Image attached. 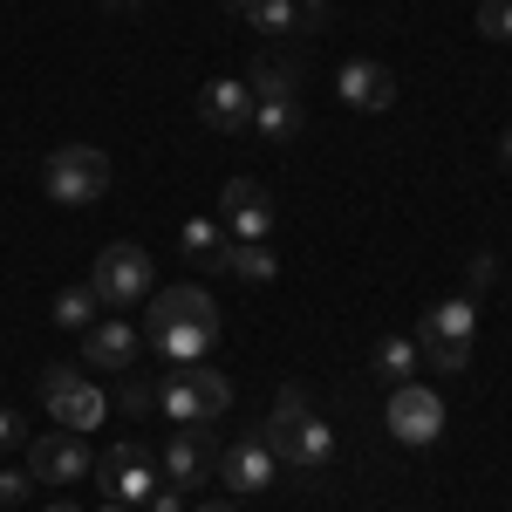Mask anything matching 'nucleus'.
<instances>
[{
	"mask_svg": "<svg viewBox=\"0 0 512 512\" xmlns=\"http://www.w3.org/2000/svg\"><path fill=\"white\" fill-rule=\"evenodd\" d=\"M151 349L164 355V362H205L212 355V342H219V301L205 294V287H164V294H151V308H144V328H137Z\"/></svg>",
	"mask_w": 512,
	"mask_h": 512,
	"instance_id": "1",
	"label": "nucleus"
},
{
	"mask_svg": "<svg viewBox=\"0 0 512 512\" xmlns=\"http://www.w3.org/2000/svg\"><path fill=\"white\" fill-rule=\"evenodd\" d=\"M260 437L274 444L280 465L301 472V478L328 472V458H335V431L308 410V390H301V383H287V390L274 396V417H267V431H260Z\"/></svg>",
	"mask_w": 512,
	"mask_h": 512,
	"instance_id": "2",
	"label": "nucleus"
},
{
	"mask_svg": "<svg viewBox=\"0 0 512 512\" xmlns=\"http://www.w3.org/2000/svg\"><path fill=\"white\" fill-rule=\"evenodd\" d=\"M472 335H478V301H465V294L431 301L424 321H417V355H424V369L458 376V369L472 362Z\"/></svg>",
	"mask_w": 512,
	"mask_h": 512,
	"instance_id": "3",
	"label": "nucleus"
},
{
	"mask_svg": "<svg viewBox=\"0 0 512 512\" xmlns=\"http://www.w3.org/2000/svg\"><path fill=\"white\" fill-rule=\"evenodd\" d=\"M41 185H48L55 205H96V198L110 192V158L96 144H62L41 164Z\"/></svg>",
	"mask_w": 512,
	"mask_h": 512,
	"instance_id": "4",
	"label": "nucleus"
},
{
	"mask_svg": "<svg viewBox=\"0 0 512 512\" xmlns=\"http://www.w3.org/2000/svg\"><path fill=\"white\" fill-rule=\"evenodd\" d=\"M96 301L103 308H137V301H151V253L137 246V239H110L103 253H96Z\"/></svg>",
	"mask_w": 512,
	"mask_h": 512,
	"instance_id": "5",
	"label": "nucleus"
},
{
	"mask_svg": "<svg viewBox=\"0 0 512 512\" xmlns=\"http://www.w3.org/2000/svg\"><path fill=\"white\" fill-rule=\"evenodd\" d=\"M158 478H164V485H178V492L212 485V478H219V437H212V424H178V431L164 437Z\"/></svg>",
	"mask_w": 512,
	"mask_h": 512,
	"instance_id": "6",
	"label": "nucleus"
},
{
	"mask_svg": "<svg viewBox=\"0 0 512 512\" xmlns=\"http://www.w3.org/2000/svg\"><path fill=\"white\" fill-rule=\"evenodd\" d=\"M96 485H103V499H117V506H151V492H158V458L144 451V444H110L103 458H96Z\"/></svg>",
	"mask_w": 512,
	"mask_h": 512,
	"instance_id": "7",
	"label": "nucleus"
},
{
	"mask_svg": "<svg viewBox=\"0 0 512 512\" xmlns=\"http://www.w3.org/2000/svg\"><path fill=\"white\" fill-rule=\"evenodd\" d=\"M41 403L55 410V424H62V431H76V437H89L103 417H110L103 390H96L82 369H41Z\"/></svg>",
	"mask_w": 512,
	"mask_h": 512,
	"instance_id": "8",
	"label": "nucleus"
},
{
	"mask_svg": "<svg viewBox=\"0 0 512 512\" xmlns=\"http://www.w3.org/2000/svg\"><path fill=\"white\" fill-rule=\"evenodd\" d=\"M96 472V458H89V444H82L76 431H41V437H28V478L35 485H76V478H89Z\"/></svg>",
	"mask_w": 512,
	"mask_h": 512,
	"instance_id": "9",
	"label": "nucleus"
},
{
	"mask_svg": "<svg viewBox=\"0 0 512 512\" xmlns=\"http://www.w3.org/2000/svg\"><path fill=\"white\" fill-rule=\"evenodd\" d=\"M390 437L396 444H410V451H424V444H437L444 437V403H437V390H424V383H396L390 390Z\"/></svg>",
	"mask_w": 512,
	"mask_h": 512,
	"instance_id": "10",
	"label": "nucleus"
},
{
	"mask_svg": "<svg viewBox=\"0 0 512 512\" xmlns=\"http://www.w3.org/2000/svg\"><path fill=\"white\" fill-rule=\"evenodd\" d=\"M274 444H267V437L253 431V437H233V444H226V451H219V485H226V492H239V499H246V492H267V485H274Z\"/></svg>",
	"mask_w": 512,
	"mask_h": 512,
	"instance_id": "11",
	"label": "nucleus"
},
{
	"mask_svg": "<svg viewBox=\"0 0 512 512\" xmlns=\"http://www.w3.org/2000/svg\"><path fill=\"white\" fill-rule=\"evenodd\" d=\"M219 219H226V239H267L274 233V198H267V185H253V178H233L219 192Z\"/></svg>",
	"mask_w": 512,
	"mask_h": 512,
	"instance_id": "12",
	"label": "nucleus"
},
{
	"mask_svg": "<svg viewBox=\"0 0 512 512\" xmlns=\"http://www.w3.org/2000/svg\"><path fill=\"white\" fill-rule=\"evenodd\" d=\"M198 117L205 130H219V137H239V130H253V89L233 76H212L198 89Z\"/></svg>",
	"mask_w": 512,
	"mask_h": 512,
	"instance_id": "13",
	"label": "nucleus"
},
{
	"mask_svg": "<svg viewBox=\"0 0 512 512\" xmlns=\"http://www.w3.org/2000/svg\"><path fill=\"white\" fill-rule=\"evenodd\" d=\"M335 96H342L349 110H362V117H376V110L396 103V76L383 69V62L355 55V62H342V76H335Z\"/></svg>",
	"mask_w": 512,
	"mask_h": 512,
	"instance_id": "14",
	"label": "nucleus"
},
{
	"mask_svg": "<svg viewBox=\"0 0 512 512\" xmlns=\"http://www.w3.org/2000/svg\"><path fill=\"white\" fill-rule=\"evenodd\" d=\"M137 349H144V335L130 328V321H96V328H82V362L89 369H130L137 362Z\"/></svg>",
	"mask_w": 512,
	"mask_h": 512,
	"instance_id": "15",
	"label": "nucleus"
},
{
	"mask_svg": "<svg viewBox=\"0 0 512 512\" xmlns=\"http://www.w3.org/2000/svg\"><path fill=\"white\" fill-rule=\"evenodd\" d=\"M226 7H233L239 21H253L260 35H280V41L315 35V28H321V21H308V14H301L294 0H226Z\"/></svg>",
	"mask_w": 512,
	"mask_h": 512,
	"instance_id": "16",
	"label": "nucleus"
},
{
	"mask_svg": "<svg viewBox=\"0 0 512 512\" xmlns=\"http://www.w3.org/2000/svg\"><path fill=\"white\" fill-rule=\"evenodd\" d=\"M219 267L239 280H253V287H267L280 274V260L267 253V239H226V253H219Z\"/></svg>",
	"mask_w": 512,
	"mask_h": 512,
	"instance_id": "17",
	"label": "nucleus"
},
{
	"mask_svg": "<svg viewBox=\"0 0 512 512\" xmlns=\"http://www.w3.org/2000/svg\"><path fill=\"white\" fill-rule=\"evenodd\" d=\"M253 130L274 144L301 137V96H253Z\"/></svg>",
	"mask_w": 512,
	"mask_h": 512,
	"instance_id": "18",
	"label": "nucleus"
},
{
	"mask_svg": "<svg viewBox=\"0 0 512 512\" xmlns=\"http://www.w3.org/2000/svg\"><path fill=\"white\" fill-rule=\"evenodd\" d=\"M185 383H192L198 410H205V424H219V417L233 410V383H226L219 369H205V362H185Z\"/></svg>",
	"mask_w": 512,
	"mask_h": 512,
	"instance_id": "19",
	"label": "nucleus"
},
{
	"mask_svg": "<svg viewBox=\"0 0 512 512\" xmlns=\"http://www.w3.org/2000/svg\"><path fill=\"white\" fill-rule=\"evenodd\" d=\"M417 369H424V355H417V342H403V335H383L376 342V376L383 383H417Z\"/></svg>",
	"mask_w": 512,
	"mask_h": 512,
	"instance_id": "20",
	"label": "nucleus"
},
{
	"mask_svg": "<svg viewBox=\"0 0 512 512\" xmlns=\"http://www.w3.org/2000/svg\"><path fill=\"white\" fill-rule=\"evenodd\" d=\"M178 246H185L192 260H205V267H219V253H226V226H219V219H185V226H178Z\"/></svg>",
	"mask_w": 512,
	"mask_h": 512,
	"instance_id": "21",
	"label": "nucleus"
},
{
	"mask_svg": "<svg viewBox=\"0 0 512 512\" xmlns=\"http://www.w3.org/2000/svg\"><path fill=\"white\" fill-rule=\"evenodd\" d=\"M96 308H103V301H96V287H89V280H82V287H62V294H55V328H96Z\"/></svg>",
	"mask_w": 512,
	"mask_h": 512,
	"instance_id": "22",
	"label": "nucleus"
},
{
	"mask_svg": "<svg viewBox=\"0 0 512 512\" xmlns=\"http://www.w3.org/2000/svg\"><path fill=\"white\" fill-rule=\"evenodd\" d=\"M158 403H164V417H171V424H205V410H198L192 383H185V369H171V376L158 383Z\"/></svg>",
	"mask_w": 512,
	"mask_h": 512,
	"instance_id": "23",
	"label": "nucleus"
},
{
	"mask_svg": "<svg viewBox=\"0 0 512 512\" xmlns=\"http://www.w3.org/2000/svg\"><path fill=\"white\" fill-rule=\"evenodd\" d=\"M478 35L512 41V0H478Z\"/></svg>",
	"mask_w": 512,
	"mask_h": 512,
	"instance_id": "24",
	"label": "nucleus"
},
{
	"mask_svg": "<svg viewBox=\"0 0 512 512\" xmlns=\"http://www.w3.org/2000/svg\"><path fill=\"white\" fill-rule=\"evenodd\" d=\"M492 280H499V267H492V253H478L472 267H465V301H478V294H485Z\"/></svg>",
	"mask_w": 512,
	"mask_h": 512,
	"instance_id": "25",
	"label": "nucleus"
},
{
	"mask_svg": "<svg viewBox=\"0 0 512 512\" xmlns=\"http://www.w3.org/2000/svg\"><path fill=\"white\" fill-rule=\"evenodd\" d=\"M28 492H35V478H28V465H21V472H0V506H21Z\"/></svg>",
	"mask_w": 512,
	"mask_h": 512,
	"instance_id": "26",
	"label": "nucleus"
},
{
	"mask_svg": "<svg viewBox=\"0 0 512 512\" xmlns=\"http://www.w3.org/2000/svg\"><path fill=\"white\" fill-rule=\"evenodd\" d=\"M151 403H158V390H151V383H137V376L123 383V410H130V417H144Z\"/></svg>",
	"mask_w": 512,
	"mask_h": 512,
	"instance_id": "27",
	"label": "nucleus"
},
{
	"mask_svg": "<svg viewBox=\"0 0 512 512\" xmlns=\"http://www.w3.org/2000/svg\"><path fill=\"white\" fill-rule=\"evenodd\" d=\"M14 444H28V424H21V410H0V451H14Z\"/></svg>",
	"mask_w": 512,
	"mask_h": 512,
	"instance_id": "28",
	"label": "nucleus"
},
{
	"mask_svg": "<svg viewBox=\"0 0 512 512\" xmlns=\"http://www.w3.org/2000/svg\"><path fill=\"white\" fill-rule=\"evenodd\" d=\"M144 512H185V492H178V485H158V492H151V506Z\"/></svg>",
	"mask_w": 512,
	"mask_h": 512,
	"instance_id": "29",
	"label": "nucleus"
},
{
	"mask_svg": "<svg viewBox=\"0 0 512 512\" xmlns=\"http://www.w3.org/2000/svg\"><path fill=\"white\" fill-rule=\"evenodd\" d=\"M294 7H301L308 21H321V14H328V0H294Z\"/></svg>",
	"mask_w": 512,
	"mask_h": 512,
	"instance_id": "30",
	"label": "nucleus"
},
{
	"mask_svg": "<svg viewBox=\"0 0 512 512\" xmlns=\"http://www.w3.org/2000/svg\"><path fill=\"white\" fill-rule=\"evenodd\" d=\"M499 164H512V130H506V137H499Z\"/></svg>",
	"mask_w": 512,
	"mask_h": 512,
	"instance_id": "31",
	"label": "nucleus"
},
{
	"mask_svg": "<svg viewBox=\"0 0 512 512\" xmlns=\"http://www.w3.org/2000/svg\"><path fill=\"white\" fill-rule=\"evenodd\" d=\"M41 512H76V506H69V499H48V506H41Z\"/></svg>",
	"mask_w": 512,
	"mask_h": 512,
	"instance_id": "32",
	"label": "nucleus"
},
{
	"mask_svg": "<svg viewBox=\"0 0 512 512\" xmlns=\"http://www.w3.org/2000/svg\"><path fill=\"white\" fill-rule=\"evenodd\" d=\"M96 512H130V506H117V499H103V506H96Z\"/></svg>",
	"mask_w": 512,
	"mask_h": 512,
	"instance_id": "33",
	"label": "nucleus"
},
{
	"mask_svg": "<svg viewBox=\"0 0 512 512\" xmlns=\"http://www.w3.org/2000/svg\"><path fill=\"white\" fill-rule=\"evenodd\" d=\"M103 7H137V0H103Z\"/></svg>",
	"mask_w": 512,
	"mask_h": 512,
	"instance_id": "34",
	"label": "nucleus"
},
{
	"mask_svg": "<svg viewBox=\"0 0 512 512\" xmlns=\"http://www.w3.org/2000/svg\"><path fill=\"white\" fill-rule=\"evenodd\" d=\"M198 512H233V506H198Z\"/></svg>",
	"mask_w": 512,
	"mask_h": 512,
	"instance_id": "35",
	"label": "nucleus"
}]
</instances>
